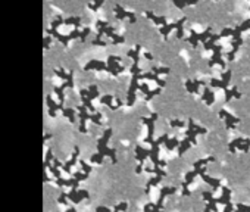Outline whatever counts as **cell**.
Listing matches in <instances>:
<instances>
[{
    "mask_svg": "<svg viewBox=\"0 0 250 212\" xmlns=\"http://www.w3.org/2000/svg\"><path fill=\"white\" fill-rule=\"evenodd\" d=\"M111 135H112V128L105 130L102 139H99V141H97V153L103 155V156H109L112 159V162L116 164V150L107 147V141L111 139Z\"/></svg>",
    "mask_w": 250,
    "mask_h": 212,
    "instance_id": "cell-1",
    "label": "cell"
},
{
    "mask_svg": "<svg viewBox=\"0 0 250 212\" xmlns=\"http://www.w3.org/2000/svg\"><path fill=\"white\" fill-rule=\"evenodd\" d=\"M158 119V114L156 112H153L152 115H150V118H141V122L143 124H146L147 125V135H146L144 141H147L149 145H153L154 140H153V131H154V121Z\"/></svg>",
    "mask_w": 250,
    "mask_h": 212,
    "instance_id": "cell-2",
    "label": "cell"
},
{
    "mask_svg": "<svg viewBox=\"0 0 250 212\" xmlns=\"http://www.w3.org/2000/svg\"><path fill=\"white\" fill-rule=\"evenodd\" d=\"M206 128H203L200 125H196L193 119H188V130L185 131V135H187V139H190L191 141V145H196L197 141H196V135L197 134H206Z\"/></svg>",
    "mask_w": 250,
    "mask_h": 212,
    "instance_id": "cell-3",
    "label": "cell"
},
{
    "mask_svg": "<svg viewBox=\"0 0 250 212\" xmlns=\"http://www.w3.org/2000/svg\"><path fill=\"white\" fill-rule=\"evenodd\" d=\"M119 61L121 58L119 56H115V55H112V56H109L107 58V72H111L112 75H118L119 72H122L124 71V66L122 65H119Z\"/></svg>",
    "mask_w": 250,
    "mask_h": 212,
    "instance_id": "cell-4",
    "label": "cell"
},
{
    "mask_svg": "<svg viewBox=\"0 0 250 212\" xmlns=\"http://www.w3.org/2000/svg\"><path fill=\"white\" fill-rule=\"evenodd\" d=\"M185 21H187V18H185V16H183L181 19L177 21V22H174V24H166L165 27H160V28H159V33L166 37V35H168V34L171 33L172 29H178V28H181V27H184V22H185Z\"/></svg>",
    "mask_w": 250,
    "mask_h": 212,
    "instance_id": "cell-5",
    "label": "cell"
},
{
    "mask_svg": "<svg viewBox=\"0 0 250 212\" xmlns=\"http://www.w3.org/2000/svg\"><path fill=\"white\" fill-rule=\"evenodd\" d=\"M213 56L211 58V61H209V66H213L215 63H219L222 68H225V61H222L221 58V52H222V46H213Z\"/></svg>",
    "mask_w": 250,
    "mask_h": 212,
    "instance_id": "cell-6",
    "label": "cell"
},
{
    "mask_svg": "<svg viewBox=\"0 0 250 212\" xmlns=\"http://www.w3.org/2000/svg\"><path fill=\"white\" fill-rule=\"evenodd\" d=\"M219 118H224V119H225V127L228 130H232V128H234V124H238V122H240L238 118H236V116H232L231 114H228L225 109H221V111H219Z\"/></svg>",
    "mask_w": 250,
    "mask_h": 212,
    "instance_id": "cell-7",
    "label": "cell"
},
{
    "mask_svg": "<svg viewBox=\"0 0 250 212\" xmlns=\"http://www.w3.org/2000/svg\"><path fill=\"white\" fill-rule=\"evenodd\" d=\"M199 175L202 177L203 181H206L207 184H211L213 190H216V188L221 187V181H219V180H218V178H211L209 175H206V167H203V168L199 169Z\"/></svg>",
    "mask_w": 250,
    "mask_h": 212,
    "instance_id": "cell-8",
    "label": "cell"
},
{
    "mask_svg": "<svg viewBox=\"0 0 250 212\" xmlns=\"http://www.w3.org/2000/svg\"><path fill=\"white\" fill-rule=\"evenodd\" d=\"M86 71H90V69H96V71H106L107 72V63L103 62V61H99V59H93L84 66Z\"/></svg>",
    "mask_w": 250,
    "mask_h": 212,
    "instance_id": "cell-9",
    "label": "cell"
},
{
    "mask_svg": "<svg viewBox=\"0 0 250 212\" xmlns=\"http://www.w3.org/2000/svg\"><path fill=\"white\" fill-rule=\"evenodd\" d=\"M115 12H116V18H119V19L128 18V19H130V22H133V24L135 22L134 13H133V12H127V10H124V8H122L121 5H116L115 6Z\"/></svg>",
    "mask_w": 250,
    "mask_h": 212,
    "instance_id": "cell-10",
    "label": "cell"
},
{
    "mask_svg": "<svg viewBox=\"0 0 250 212\" xmlns=\"http://www.w3.org/2000/svg\"><path fill=\"white\" fill-rule=\"evenodd\" d=\"M78 155H80V147L78 146H75V149H74V153H72V158L69 159L68 162H65V164L62 165V169L65 171V172H71V168H72L74 165H75V162H77V158Z\"/></svg>",
    "mask_w": 250,
    "mask_h": 212,
    "instance_id": "cell-11",
    "label": "cell"
},
{
    "mask_svg": "<svg viewBox=\"0 0 250 212\" xmlns=\"http://www.w3.org/2000/svg\"><path fill=\"white\" fill-rule=\"evenodd\" d=\"M150 155V149H144V147H141V146H137L135 147V159L138 161V164H144L146 158Z\"/></svg>",
    "mask_w": 250,
    "mask_h": 212,
    "instance_id": "cell-12",
    "label": "cell"
},
{
    "mask_svg": "<svg viewBox=\"0 0 250 212\" xmlns=\"http://www.w3.org/2000/svg\"><path fill=\"white\" fill-rule=\"evenodd\" d=\"M177 192V187H164L162 190H160V196H159L158 202H156V208L158 209H160L162 208V203H164V199L166 194H174V193Z\"/></svg>",
    "mask_w": 250,
    "mask_h": 212,
    "instance_id": "cell-13",
    "label": "cell"
},
{
    "mask_svg": "<svg viewBox=\"0 0 250 212\" xmlns=\"http://www.w3.org/2000/svg\"><path fill=\"white\" fill-rule=\"evenodd\" d=\"M146 16H147L149 19L153 21L154 24L160 25V27H165V25H166V16H156L152 10H146Z\"/></svg>",
    "mask_w": 250,
    "mask_h": 212,
    "instance_id": "cell-14",
    "label": "cell"
},
{
    "mask_svg": "<svg viewBox=\"0 0 250 212\" xmlns=\"http://www.w3.org/2000/svg\"><path fill=\"white\" fill-rule=\"evenodd\" d=\"M202 100L206 102L207 106H211L212 103L215 102V94H213V92H212L209 87H206V88H205V92H203V94H202Z\"/></svg>",
    "mask_w": 250,
    "mask_h": 212,
    "instance_id": "cell-15",
    "label": "cell"
},
{
    "mask_svg": "<svg viewBox=\"0 0 250 212\" xmlns=\"http://www.w3.org/2000/svg\"><path fill=\"white\" fill-rule=\"evenodd\" d=\"M68 87L66 82H63L60 87H55V93H56V96H58L59 99V105L63 106V100H65V94H63V90Z\"/></svg>",
    "mask_w": 250,
    "mask_h": 212,
    "instance_id": "cell-16",
    "label": "cell"
},
{
    "mask_svg": "<svg viewBox=\"0 0 250 212\" xmlns=\"http://www.w3.org/2000/svg\"><path fill=\"white\" fill-rule=\"evenodd\" d=\"M231 97H236V99H240L241 94L238 93V90H237V87H232V88H227L225 90V102H230Z\"/></svg>",
    "mask_w": 250,
    "mask_h": 212,
    "instance_id": "cell-17",
    "label": "cell"
},
{
    "mask_svg": "<svg viewBox=\"0 0 250 212\" xmlns=\"http://www.w3.org/2000/svg\"><path fill=\"white\" fill-rule=\"evenodd\" d=\"M113 99H115V96H113V94H105V96H102V97H100V102L103 103V105H107V106H109V109L115 111L116 106L112 105V100H113Z\"/></svg>",
    "mask_w": 250,
    "mask_h": 212,
    "instance_id": "cell-18",
    "label": "cell"
},
{
    "mask_svg": "<svg viewBox=\"0 0 250 212\" xmlns=\"http://www.w3.org/2000/svg\"><path fill=\"white\" fill-rule=\"evenodd\" d=\"M190 146H191V141H190V139H185L183 140V141H180V146H178V155L181 156V155H184V152L187 149H190Z\"/></svg>",
    "mask_w": 250,
    "mask_h": 212,
    "instance_id": "cell-19",
    "label": "cell"
},
{
    "mask_svg": "<svg viewBox=\"0 0 250 212\" xmlns=\"http://www.w3.org/2000/svg\"><path fill=\"white\" fill-rule=\"evenodd\" d=\"M213 161H215V158H213V156H209V158H205V159H200V161H196V162H194V169L203 168V167H206V164H209V162H213Z\"/></svg>",
    "mask_w": 250,
    "mask_h": 212,
    "instance_id": "cell-20",
    "label": "cell"
},
{
    "mask_svg": "<svg viewBox=\"0 0 250 212\" xmlns=\"http://www.w3.org/2000/svg\"><path fill=\"white\" fill-rule=\"evenodd\" d=\"M46 102H47V106H49V111H52V112H56L58 109H63V106L58 105L56 102H53L52 96H47L46 97Z\"/></svg>",
    "mask_w": 250,
    "mask_h": 212,
    "instance_id": "cell-21",
    "label": "cell"
},
{
    "mask_svg": "<svg viewBox=\"0 0 250 212\" xmlns=\"http://www.w3.org/2000/svg\"><path fill=\"white\" fill-rule=\"evenodd\" d=\"M160 180H162V177H159V175H156V177H153V178H150L149 181H147V184H146V188H144L146 194H149L152 186H156V184H159V181H160Z\"/></svg>",
    "mask_w": 250,
    "mask_h": 212,
    "instance_id": "cell-22",
    "label": "cell"
},
{
    "mask_svg": "<svg viewBox=\"0 0 250 212\" xmlns=\"http://www.w3.org/2000/svg\"><path fill=\"white\" fill-rule=\"evenodd\" d=\"M243 141H244V139H243V137H237L236 140H232L230 145H228V149H230L231 153H236V149L241 145V143H243Z\"/></svg>",
    "mask_w": 250,
    "mask_h": 212,
    "instance_id": "cell-23",
    "label": "cell"
},
{
    "mask_svg": "<svg viewBox=\"0 0 250 212\" xmlns=\"http://www.w3.org/2000/svg\"><path fill=\"white\" fill-rule=\"evenodd\" d=\"M62 114L69 119V122H75V111H74L72 108H63Z\"/></svg>",
    "mask_w": 250,
    "mask_h": 212,
    "instance_id": "cell-24",
    "label": "cell"
},
{
    "mask_svg": "<svg viewBox=\"0 0 250 212\" xmlns=\"http://www.w3.org/2000/svg\"><path fill=\"white\" fill-rule=\"evenodd\" d=\"M63 24L65 25H75V27H80L81 24V18L80 16H71V18H66V19L63 21Z\"/></svg>",
    "mask_w": 250,
    "mask_h": 212,
    "instance_id": "cell-25",
    "label": "cell"
},
{
    "mask_svg": "<svg viewBox=\"0 0 250 212\" xmlns=\"http://www.w3.org/2000/svg\"><path fill=\"white\" fill-rule=\"evenodd\" d=\"M211 86L216 87V88H224V90L228 88V84H227V82H224L222 80H216V78H212L211 80Z\"/></svg>",
    "mask_w": 250,
    "mask_h": 212,
    "instance_id": "cell-26",
    "label": "cell"
},
{
    "mask_svg": "<svg viewBox=\"0 0 250 212\" xmlns=\"http://www.w3.org/2000/svg\"><path fill=\"white\" fill-rule=\"evenodd\" d=\"M175 146H180V141H178L177 137H172V139H169L166 143H165V147H166V150H174V147Z\"/></svg>",
    "mask_w": 250,
    "mask_h": 212,
    "instance_id": "cell-27",
    "label": "cell"
},
{
    "mask_svg": "<svg viewBox=\"0 0 250 212\" xmlns=\"http://www.w3.org/2000/svg\"><path fill=\"white\" fill-rule=\"evenodd\" d=\"M150 71H152L153 74H156V75H159V74H168L169 72V68L168 66H162V68L152 66V68H150Z\"/></svg>",
    "mask_w": 250,
    "mask_h": 212,
    "instance_id": "cell-28",
    "label": "cell"
},
{
    "mask_svg": "<svg viewBox=\"0 0 250 212\" xmlns=\"http://www.w3.org/2000/svg\"><path fill=\"white\" fill-rule=\"evenodd\" d=\"M102 114L100 112H96V114H91V115H90V121H93V122H94V124H97V125H100L102 124Z\"/></svg>",
    "mask_w": 250,
    "mask_h": 212,
    "instance_id": "cell-29",
    "label": "cell"
},
{
    "mask_svg": "<svg viewBox=\"0 0 250 212\" xmlns=\"http://www.w3.org/2000/svg\"><path fill=\"white\" fill-rule=\"evenodd\" d=\"M109 39H112V44H119V43H124L125 39L122 35H118V34H112Z\"/></svg>",
    "mask_w": 250,
    "mask_h": 212,
    "instance_id": "cell-30",
    "label": "cell"
},
{
    "mask_svg": "<svg viewBox=\"0 0 250 212\" xmlns=\"http://www.w3.org/2000/svg\"><path fill=\"white\" fill-rule=\"evenodd\" d=\"M63 21H65V19H63L62 16H56V18L52 21V29H58L59 25L63 24Z\"/></svg>",
    "mask_w": 250,
    "mask_h": 212,
    "instance_id": "cell-31",
    "label": "cell"
},
{
    "mask_svg": "<svg viewBox=\"0 0 250 212\" xmlns=\"http://www.w3.org/2000/svg\"><path fill=\"white\" fill-rule=\"evenodd\" d=\"M238 150H241V152H247V150L250 149V140L249 139H244V141L241 143L238 147H237Z\"/></svg>",
    "mask_w": 250,
    "mask_h": 212,
    "instance_id": "cell-32",
    "label": "cell"
},
{
    "mask_svg": "<svg viewBox=\"0 0 250 212\" xmlns=\"http://www.w3.org/2000/svg\"><path fill=\"white\" fill-rule=\"evenodd\" d=\"M88 177V174L82 172V171H77V172H74V178L77 180V181H82V180H86Z\"/></svg>",
    "mask_w": 250,
    "mask_h": 212,
    "instance_id": "cell-33",
    "label": "cell"
},
{
    "mask_svg": "<svg viewBox=\"0 0 250 212\" xmlns=\"http://www.w3.org/2000/svg\"><path fill=\"white\" fill-rule=\"evenodd\" d=\"M103 155H100V153H94V155H91V162H94V164H103Z\"/></svg>",
    "mask_w": 250,
    "mask_h": 212,
    "instance_id": "cell-34",
    "label": "cell"
},
{
    "mask_svg": "<svg viewBox=\"0 0 250 212\" xmlns=\"http://www.w3.org/2000/svg\"><path fill=\"white\" fill-rule=\"evenodd\" d=\"M53 159V155H52V150L50 149H47V152H46V159H44V165H46V167H50V161H52Z\"/></svg>",
    "mask_w": 250,
    "mask_h": 212,
    "instance_id": "cell-35",
    "label": "cell"
},
{
    "mask_svg": "<svg viewBox=\"0 0 250 212\" xmlns=\"http://www.w3.org/2000/svg\"><path fill=\"white\" fill-rule=\"evenodd\" d=\"M80 165H81V168H82V172L90 174V171H91V167L87 164L86 161H80Z\"/></svg>",
    "mask_w": 250,
    "mask_h": 212,
    "instance_id": "cell-36",
    "label": "cell"
},
{
    "mask_svg": "<svg viewBox=\"0 0 250 212\" xmlns=\"http://www.w3.org/2000/svg\"><path fill=\"white\" fill-rule=\"evenodd\" d=\"M169 127H180V128H183L184 127V122L180 119H171L169 121Z\"/></svg>",
    "mask_w": 250,
    "mask_h": 212,
    "instance_id": "cell-37",
    "label": "cell"
},
{
    "mask_svg": "<svg viewBox=\"0 0 250 212\" xmlns=\"http://www.w3.org/2000/svg\"><path fill=\"white\" fill-rule=\"evenodd\" d=\"M159 93H160V87H158V88H154V90H150L149 94L146 96V100H150L152 97H154L156 94H159Z\"/></svg>",
    "mask_w": 250,
    "mask_h": 212,
    "instance_id": "cell-38",
    "label": "cell"
},
{
    "mask_svg": "<svg viewBox=\"0 0 250 212\" xmlns=\"http://www.w3.org/2000/svg\"><path fill=\"white\" fill-rule=\"evenodd\" d=\"M138 90L140 92H143V94H146V96H147V94H149V86H147V82H143V84H140L138 86Z\"/></svg>",
    "mask_w": 250,
    "mask_h": 212,
    "instance_id": "cell-39",
    "label": "cell"
},
{
    "mask_svg": "<svg viewBox=\"0 0 250 212\" xmlns=\"http://www.w3.org/2000/svg\"><path fill=\"white\" fill-rule=\"evenodd\" d=\"M236 211H240V212H250V206H246V205H243V203H237Z\"/></svg>",
    "mask_w": 250,
    "mask_h": 212,
    "instance_id": "cell-40",
    "label": "cell"
},
{
    "mask_svg": "<svg viewBox=\"0 0 250 212\" xmlns=\"http://www.w3.org/2000/svg\"><path fill=\"white\" fill-rule=\"evenodd\" d=\"M49 168H50V171L53 172V175H55V178H56V180L62 178V177H60V172H59V168H56V167H53V165H50Z\"/></svg>",
    "mask_w": 250,
    "mask_h": 212,
    "instance_id": "cell-41",
    "label": "cell"
},
{
    "mask_svg": "<svg viewBox=\"0 0 250 212\" xmlns=\"http://www.w3.org/2000/svg\"><path fill=\"white\" fill-rule=\"evenodd\" d=\"M55 74L58 75V77H60L62 80H65L66 81V78H68V74L63 71V69H55Z\"/></svg>",
    "mask_w": 250,
    "mask_h": 212,
    "instance_id": "cell-42",
    "label": "cell"
},
{
    "mask_svg": "<svg viewBox=\"0 0 250 212\" xmlns=\"http://www.w3.org/2000/svg\"><path fill=\"white\" fill-rule=\"evenodd\" d=\"M232 33H234V29H232V28H224V29H222V33L219 34V35H221V39H222V37H228V35H232Z\"/></svg>",
    "mask_w": 250,
    "mask_h": 212,
    "instance_id": "cell-43",
    "label": "cell"
},
{
    "mask_svg": "<svg viewBox=\"0 0 250 212\" xmlns=\"http://www.w3.org/2000/svg\"><path fill=\"white\" fill-rule=\"evenodd\" d=\"M230 78H231V71H230V69H227L225 72L222 74V78H221V80H222L224 82H227V84H228V82H230Z\"/></svg>",
    "mask_w": 250,
    "mask_h": 212,
    "instance_id": "cell-44",
    "label": "cell"
},
{
    "mask_svg": "<svg viewBox=\"0 0 250 212\" xmlns=\"http://www.w3.org/2000/svg\"><path fill=\"white\" fill-rule=\"evenodd\" d=\"M185 88H187L190 93H194V82L187 80V81H185Z\"/></svg>",
    "mask_w": 250,
    "mask_h": 212,
    "instance_id": "cell-45",
    "label": "cell"
},
{
    "mask_svg": "<svg viewBox=\"0 0 250 212\" xmlns=\"http://www.w3.org/2000/svg\"><path fill=\"white\" fill-rule=\"evenodd\" d=\"M127 208H128V203H127V202H121V203H118V205L115 206V209H116V211H125Z\"/></svg>",
    "mask_w": 250,
    "mask_h": 212,
    "instance_id": "cell-46",
    "label": "cell"
},
{
    "mask_svg": "<svg viewBox=\"0 0 250 212\" xmlns=\"http://www.w3.org/2000/svg\"><path fill=\"white\" fill-rule=\"evenodd\" d=\"M88 34H90V28L87 27V28H84L81 31V39H80V40H81V41H84V40L87 39V35H88Z\"/></svg>",
    "mask_w": 250,
    "mask_h": 212,
    "instance_id": "cell-47",
    "label": "cell"
},
{
    "mask_svg": "<svg viewBox=\"0 0 250 212\" xmlns=\"http://www.w3.org/2000/svg\"><path fill=\"white\" fill-rule=\"evenodd\" d=\"M102 5H103V2L100 0V2H97V3H90V5H88V8H90V9H93V10H97Z\"/></svg>",
    "mask_w": 250,
    "mask_h": 212,
    "instance_id": "cell-48",
    "label": "cell"
},
{
    "mask_svg": "<svg viewBox=\"0 0 250 212\" xmlns=\"http://www.w3.org/2000/svg\"><path fill=\"white\" fill-rule=\"evenodd\" d=\"M66 199H68V198H66V193H62V194L59 196L58 202H59V203H62V205H66V202H68Z\"/></svg>",
    "mask_w": 250,
    "mask_h": 212,
    "instance_id": "cell-49",
    "label": "cell"
},
{
    "mask_svg": "<svg viewBox=\"0 0 250 212\" xmlns=\"http://www.w3.org/2000/svg\"><path fill=\"white\" fill-rule=\"evenodd\" d=\"M93 44H94V46H106L107 41H105V40H102V39H96L93 41Z\"/></svg>",
    "mask_w": 250,
    "mask_h": 212,
    "instance_id": "cell-50",
    "label": "cell"
},
{
    "mask_svg": "<svg viewBox=\"0 0 250 212\" xmlns=\"http://www.w3.org/2000/svg\"><path fill=\"white\" fill-rule=\"evenodd\" d=\"M156 206V203H153V202H150V203H147L144 206V212H152L153 211V208Z\"/></svg>",
    "mask_w": 250,
    "mask_h": 212,
    "instance_id": "cell-51",
    "label": "cell"
},
{
    "mask_svg": "<svg viewBox=\"0 0 250 212\" xmlns=\"http://www.w3.org/2000/svg\"><path fill=\"white\" fill-rule=\"evenodd\" d=\"M96 212H111V209H109V208H106V206H99L96 209Z\"/></svg>",
    "mask_w": 250,
    "mask_h": 212,
    "instance_id": "cell-52",
    "label": "cell"
},
{
    "mask_svg": "<svg viewBox=\"0 0 250 212\" xmlns=\"http://www.w3.org/2000/svg\"><path fill=\"white\" fill-rule=\"evenodd\" d=\"M49 44H50V37L46 35V37H44V49H49Z\"/></svg>",
    "mask_w": 250,
    "mask_h": 212,
    "instance_id": "cell-53",
    "label": "cell"
},
{
    "mask_svg": "<svg viewBox=\"0 0 250 212\" xmlns=\"http://www.w3.org/2000/svg\"><path fill=\"white\" fill-rule=\"evenodd\" d=\"M143 56H144L147 61H153V56H152V53H149V52H144L143 53Z\"/></svg>",
    "mask_w": 250,
    "mask_h": 212,
    "instance_id": "cell-54",
    "label": "cell"
},
{
    "mask_svg": "<svg viewBox=\"0 0 250 212\" xmlns=\"http://www.w3.org/2000/svg\"><path fill=\"white\" fill-rule=\"evenodd\" d=\"M174 3H175V6L180 8V9H183V8H185V6L188 5V3H180V2H174Z\"/></svg>",
    "mask_w": 250,
    "mask_h": 212,
    "instance_id": "cell-55",
    "label": "cell"
},
{
    "mask_svg": "<svg viewBox=\"0 0 250 212\" xmlns=\"http://www.w3.org/2000/svg\"><path fill=\"white\" fill-rule=\"evenodd\" d=\"M53 167H56V168H60V167H62V164L59 162L58 159H53Z\"/></svg>",
    "mask_w": 250,
    "mask_h": 212,
    "instance_id": "cell-56",
    "label": "cell"
},
{
    "mask_svg": "<svg viewBox=\"0 0 250 212\" xmlns=\"http://www.w3.org/2000/svg\"><path fill=\"white\" fill-rule=\"evenodd\" d=\"M141 171H143V165H141V164H138V165H137V167H135V172H137V174H140V172H141Z\"/></svg>",
    "mask_w": 250,
    "mask_h": 212,
    "instance_id": "cell-57",
    "label": "cell"
},
{
    "mask_svg": "<svg viewBox=\"0 0 250 212\" xmlns=\"http://www.w3.org/2000/svg\"><path fill=\"white\" fill-rule=\"evenodd\" d=\"M115 100H116V108H119V106H122V100H121L119 97H115Z\"/></svg>",
    "mask_w": 250,
    "mask_h": 212,
    "instance_id": "cell-58",
    "label": "cell"
},
{
    "mask_svg": "<svg viewBox=\"0 0 250 212\" xmlns=\"http://www.w3.org/2000/svg\"><path fill=\"white\" fill-rule=\"evenodd\" d=\"M152 212H164V211H160V209H158V208L154 206V208H153V211H152Z\"/></svg>",
    "mask_w": 250,
    "mask_h": 212,
    "instance_id": "cell-59",
    "label": "cell"
},
{
    "mask_svg": "<svg viewBox=\"0 0 250 212\" xmlns=\"http://www.w3.org/2000/svg\"><path fill=\"white\" fill-rule=\"evenodd\" d=\"M203 212H212V211H211V209H207V208H205V211H203Z\"/></svg>",
    "mask_w": 250,
    "mask_h": 212,
    "instance_id": "cell-60",
    "label": "cell"
}]
</instances>
